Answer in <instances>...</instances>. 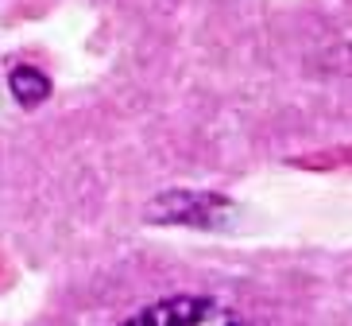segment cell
I'll return each mask as SVG.
<instances>
[{
    "label": "cell",
    "instance_id": "6da1fadb",
    "mask_svg": "<svg viewBox=\"0 0 352 326\" xmlns=\"http://www.w3.org/2000/svg\"><path fill=\"white\" fill-rule=\"evenodd\" d=\"M124 326H252L232 307L206 299V295H175L135 311Z\"/></svg>",
    "mask_w": 352,
    "mask_h": 326
},
{
    "label": "cell",
    "instance_id": "7a4b0ae2",
    "mask_svg": "<svg viewBox=\"0 0 352 326\" xmlns=\"http://www.w3.org/2000/svg\"><path fill=\"white\" fill-rule=\"evenodd\" d=\"M8 90L16 94V101L20 105H43L47 101V94H51V78L39 70V66H28V63H20V66H12L8 70Z\"/></svg>",
    "mask_w": 352,
    "mask_h": 326
}]
</instances>
